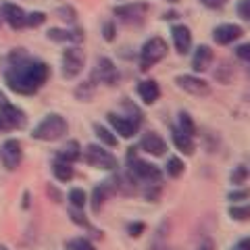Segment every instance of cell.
I'll return each instance as SVG.
<instances>
[{
    "label": "cell",
    "mask_w": 250,
    "mask_h": 250,
    "mask_svg": "<svg viewBox=\"0 0 250 250\" xmlns=\"http://www.w3.org/2000/svg\"><path fill=\"white\" fill-rule=\"evenodd\" d=\"M50 80V65L42 59H34L25 48H15L9 52L4 67V83L19 96H31L44 88Z\"/></svg>",
    "instance_id": "obj_1"
},
{
    "label": "cell",
    "mask_w": 250,
    "mask_h": 250,
    "mask_svg": "<svg viewBox=\"0 0 250 250\" xmlns=\"http://www.w3.org/2000/svg\"><path fill=\"white\" fill-rule=\"evenodd\" d=\"M69 134V123L61 113H48L31 129V138L38 142H59Z\"/></svg>",
    "instance_id": "obj_2"
},
{
    "label": "cell",
    "mask_w": 250,
    "mask_h": 250,
    "mask_svg": "<svg viewBox=\"0 0 250 250\" xmlns=\"http://www.w3.org/2000/svg\"><path fill=\"white\" fill-rule=\"evenodd\" d=\"M167 42L163 40L161 36H152L148 38V40L142 44V48H140V69L142 71H150L154 65H159V62L167 57Z\"/></svg>",
    "instance_id": "obj_3"
},
{
    "label": "cell",
    "mask_w": 250,
    "mask_h": 250,
    "mask_svg": "<svg viewBox=\"0 0 250 250\" xmlns=\"http://www.w3.org/2000/svg\"><path fill=\"white\" fill-rule=\"evenodd\" d=\"M82 156L90 167L100 169V171H117V167H119L117 156L111 150H106V146L103 144H88L85 150L82 152Z\"/></svg>",
    "instance_id": "obj_4"
},
{
    "label": "cell",
    "mask_w": 250,
    "mask_h": 250,
    "mask_svg": "<svg viewBox=\"0 0 250 250\" xmlns=\"http://www.w3.org/2000/svg\"><path fill=\"white\" fill-rule=\"evenodd\" d=\"M85 67V52L80 46H67L61 54V73L65 80H75Z\"/></svg>",
    "instance_id": "obj_5"
},
{
    "label": "cell",
    "mask_w": 250,
    "mask_h": 250,
    "mask_svg": "<svg viewBox=\"0 0 250 250\" xmlns=\"http://www.w3.org/2000/svg\"><path fill=\"white\" fill-rule=\"evenodd\" d=\"M127 171H131V175H134L140 184H150V182H161L163 179V171L159 165H154L150 161H144L140 159V156H131L127 159Z\"/></svg>",
    "instance_id": "obj_6"
},
{
    "label": "cell",
    "mask_w": 250,
    "mask_h": 250,
    "mask_svg": "<svg viewBox=\"0 0 250 250\" xmlns=\"http://www.w3.org/2000/svg\"><path fill=\"white\" fill-rule=\"evenodd\" d=\"M146 13H148L146 2H125V4H117L113 9L115 17L127 23V25H140L146 19Z\"/></svg>",
    "instance_id": "obj_7"
},
{
    "label": "cell",
    "mask_w": 250,
    "mask_h": 250,
    "mask_svg": "<svg viewBox=\"0 0 250 250\" xmlns=\"http://www.w3.org/2000/svg\"><path fill=\"white\" fill-rule=\"evenodd\" d=\"M0 161L6 171H17L23 163V146L17 138H9L4 140L0 146Z\"/></svg>",
    "instance_id": "obj_8"
},
{
    "label": "cell",
    "mask_w": 250,
    "mask_h": 250,
    "mask_svg": "<svg viewBox=\"0 0 250 250\" xmlns=\"http://www.w3.org/2000/svg\"><path fill=\"white\" fill-rule=\"evenodd\" d=\"M90 80L94 83H104V85H117L119 82V69H117L115 62L108 59V57H100L96 61V67H94V71L90 75Z\"/></svg>",
    "instance_id": "obj_9"
},
{
    "label": "cell",
    "mask_w": 250,
    "mask_h": 250,
    "mask_svg": "<svg viewBox=\"0 0 250 250\" xmlns=\"http://www.w3.org/2000/svg\"><path fill=\"white\" fill-rule=\"evenodd\" d=\"M106 121H108V125H111V129L115 131V136L117 138H125V140L134 138L140 131V125H142V123H138L136 119H131V117L119 115V113H108Z\"/></svg>",
    "instance_id": "obj_10"
},
{
    "label": "cell",
    "mask_w": 250,
    "mask_h": 250,
    "mask_svg": "<svg viewBox=\"0 0 250 250\" xmlns=\"http://www.w3.org/2000/svg\"><path fill=\"white\" fill-rule=\"evenodd\" d=\"M175 85L179 90H184L186 94L190 96H208L210 94V83L207 80H202L200 75H194V73H182L175 77Z\"/></svg>",
    "instance_id": "obj_11"
},
{
    "label": "cell",
    "mask_w": 250,
    "mask_h": 250,
    "mask_svg": "<svg viewBox=\"0 0 250 250\" xmlns=\"http://www.w3.org/2000/svg\"><path fill=\"white\" fill-rule=\"evenodd\" d=\"M46 38L57 44H75L80 46L85 40V34L82 27H50L46 31Z\"/></svg>",
    "instance_id": "obj_12"
},
{
    "label": "cell",
    "mask_w": 250,
    "mask_h": 250,
    "mask_svg": "<svg viewBox=\"0 0 250 250\" xmlns=\"http://www.w3.org/2000/svg\"><path fill=\"white\" fill-rule=\"evenodd\" d=\"M0 121H2V129H23L27 123V115L19 106L4 103L0 106Z\"/></svg>",
    "instance_id": "obj_13"
},
{
    "label": "cell",
    "mask_w": 250,
    "mask_h": 250,
    "mask_svg": "<svg viewBox=\"0 0 250 250\" xmlns=\"http://www.w3.org/2000/svg\"><path fill=\"white\" fill-rule=\"evenodd\" d=\"M242 36H244V29L236 25V23H221V25H217L213 29V40L221 46H229L233 42H238Z\"/></svg>",
    "instance_id": "obj_14"
},
{
    "label": "cell",
    "mask_w": 250,
    "mask_h": 250,
    "mask_svg": "<svg viewBox=\"0 0 250 250\" xmlns=\"http://www.w3.org/2000/svg\"><path fill=\"white\" fill-rule=\"evenodd\" d=\"M0 15H2L4 23H9V27L17 29V31L25 27V17H27V13L23 11L19 4H15V2H4L2 6H0Z\"/></svg>",
    "instance_id": "obj_15"
},
{
    "label": "cell",
    "mask_w": 250,
    "mask_h": 250,
    "mask_svg": "<svg viewBox=\"0 0 250 250\" xmlns=\"http://www.w3.org/2000/svg\"><path fill=\"white\" fill-rule=\"evenodd\" d=\"M140 148L152 156H165L167 142L163 140L161 134H156V131H146V134H142V138H140Z\"/></svg>",
    "instance_id": "obj_16"
},
{
    "label": "cell",
    "mask_w": 250,
    "mask_h": 250,
    "mask_svg": "<svg viewBox=\"0 0 250 250\" xmlns=\"http://www.w3.org/2000/svg\"><path fill=\"white\" fill-rule=\"evenodd\" d=\"M171 40H173V46L179 54H188L192 50V31L184 23H177V25L171 27Z\"/></svg>",
    "instance_id": "obj_17"
},
{
    "label": "cell",
    "mask_w": 250,
    "mask_h": 250,
    "mask_svg": "<svg viewBox=\"0 0 250 250\" xmlns=\"http://www.w3.org/2000/svg\"><path fill=\"white\" fill-rule=\"evenodd\" d=\"M213 59H215L213 48H210L208 44H200L198 48L194 50V54H192V69H194V73L208 71V67L213 65Z\"/></svg>",
    "instance_id": "obj_18"
},
{
    "label": "cell",
    "mask_w": 250,
    "mask_h": 250,
    "mask_svg": "<svg viewBox=\"0 0 250 250\" xmlns=\"http://www.w3.org/2000/svg\"><path fill=\"white\" fill-rule=\"evenodd\" d=\"M169 238H171V221L169 219H163V221L156 225V229L152 233V240L148 244V250H165L169 244Z\"/></svg>",
    "instance_id": "obj_19"
},
{
    "label": "cell",
    "mask_w": 250,
    "mask_h": 250,
    "mask_svg": "<svg viewBox=\"0 0 250 250\" xmlns=\"http://www.w3.org/2000/svg\"><path fill=\"white\" fill-rule=\"evenodd\" d=\"M108 196H113V188L111 184H108V179H104V182H100L98 186H94V190H92V196L88 198L90 200V205H92V213H100L104 207V202L108 200Z\"/></svg>",
    "instance_id": "obj_20"
},
{
    "label": "cell",
    "mask_w": 250,
    "mask_h": 250,
    "mask_svg": "<svg viewBox=\"0 0 250 250\" xmlns=\"http://www.w3.org/2000/svg\"><path fill=\"white\" fill-rule=\"evenodd\" d=\"M138 96L144 104H154L161 98V85L154 80H142L138 83Z\"/></svg>",
    "instance_id": "obj_21"
},
{
    "label": "cell",
    "mask_w": 250,
    "mask_h": 250,
    "mask_svg": "<svg viewBox=\"0 0 250 250\" xmlns=\"http://www.w3.org/2000/svg\"><path fill=\"white\" fill-rule=\"evenodd\" d=\"M82 152H83V148H82V144L77 142V140H67V144H62L57 150V156H54V159L71 163L73 165V163H77L82 159Z\"/></svg>",
    "instance_id": "obj_22"
},
{
    "label": "cell",
    "mask_w": 250,
    "mask_h": 250,
    "mask_svg": "<svg viewBox=\"0 0 250 250\" xmlns=\"http://www.w3.org/2000/svg\"><path fill=\"white\" fill-rule=\"evenodd\" d=\"M171 140H173V146H175L182 154H186V156H192V154H194V150H196L194 138L186 136L184 131H179L177 127H171Z\"/></svg>",
    "instance_id": "obj_23"
},
{
    "label": "cell",
    "mask_w": 250,
    "mask_h": 250,
    "mask_svg": "<svg viewBox=\"0 0 250 250\" xmlns=\"http://www.w3.org/2000/svg\"><path fill=\"white\" fill-rule=\"evenodd\" d=\"M52 177L57 179L59 184H69L75 177V169H73L71 163H65V161L54 159L52 161Z\"/></svg>",
    "instance_id": "obj_24"
},
{
    "label": "cell",
    "mask_w": 250,
    "mask_h": 250,
    "mask_svg": "<svg viewBox=\"0 0 250 250\" xmlns=\"http://www.w3.org/2000/svg\"><path fill=\"white\" fill-rule=\"evenodd\" d=\"M92 129H94V134H96L98 138V142L106 146V148H115L117 144H119V138L115 136V131L111 127H106V125H100V123H94L92 125Z\"/></svg>",
    "instance_id": "obj_25"
},
{
    "label": "cell",
    "mask_w": 250,
    "mask_h": 250,
    "mask_svg": "<svg viewBox=\"0 0 250 250\" xmlns=\"http://www.w3.org/2000/svg\"><path fill=\"white\" fill-rule=\"evenodd\" d=\"M228 217L231 221L248 223L250 221V202H231L228 208Z\"/></svg>",
    "instance_id": "obj_26"
},
{
    "label": "cell",
    "mask_w": 250,
    "mask_h": 250,
    "mask_svg": "<svg viewBox=\"0 0 250 250\" xmlns=\"http://www.w3.org/2000/svg\"><path fill=\"white\" fill-rule=\"evenodd\" d=\"M177 129L184 131V134L190 136V138L196 136V123H194L190 113H179L177 115Z\"/></svg>",
    "instance_id": "obj_27"
},
{
    "label": "cell",
    "mask_w": 250,
    "mask_h": 250,
    "mask_svg": "<svg viewBox=\"0 0 250 250\" xmlns=\"http://www.w3.org/2000/svg\"><path fill=\"white\" fill-rule=\"evenodd\" d=\"M184 171H186L184 161L179 159V156H169L167 163H165V173H167L169 177L177 179V177H182V175H184Z\"/></svg>",
    "instance_id": "obj_28"
},
{
    "label": "cell",
    "mask_w": 250,
    "mask_h": 250,
    "mask_svg": "<svg viewBox=\"0 0 250 250\" xmlns=\"http://www.w3.org/2000/svg\"><path fill=\"white\" fill-rule=\"evenodd\" d=\"M67 200H69V207L73 208H83L88 205V194H85L82 188H71L67 194Z\"/></svg>",
    "instance_id": "obj_29"
},
{
    "label": "cell",
    "mask_w": 250,
    "mask_h": 250,
    "mask_svg": "<svg viewBox=\"0 0 250 250\" xmlns=\"http://www.w3.org/2000/svg\"><path fill=\"white\" fill-rule=\"evenodd\" d=\"M94 90H96V83H94L92 80L83 82V83H80L75 88V98L82 100V103H90L92 96H94Z\"/></svg>",
    "instance_id": "obj_30"
},
{
    "label": "cell",
    "mask_w": 250,
    "mask_h": 250,
    "mask_svg": "<svg viewBox=\"0 0 250 250\" xmlns=\"http://www.w3.org/2000/svg\"><path fill=\"white\" fill-rule=\"evenodd\" d=\"M144 198L148 202H159L161 200V194H163V184L161 182H150V184H144Z\"/></svg>",
    "instance_id": "obj_31"
},
{
    "label": "cell",
    "mask_w": 250,
    "mask_h": 250,
    "mask_svg": "<svg viewBox=\"0 0 250 250\" xmlns=\"http://www.w3.org/2000/svg\"><path fill=\"white\" fill-rule=\"evenodd\" d=\"M65 250H96V246L92 244V240L77 236V238H71L65 242Z\"/></svg>",
    "instance_id": "obj_32"
},
{
    "label": "cell",
    "mask_w": 250,
    "mask_h": 250,
    "mask_svg": "<svg viewBox=\"0 0 250 250\" xmlns=\"http://www.w3.org/2000/svg\"><path fill=\"white\" fill-rule=\"evenodd\" d=\"M57 17L62 21V23H67V25H75L77 23V11L73 9L71 4H62L57 9Z\"/></svg>",
    "instance_id": "obj_33"
},
{
    "label": "cell",
    "mask_w": 250,
    "mask_h": 250,
    "mask_svg": "<svg viewBox=\"0 0 250 250\" xmlns=\"http://www.w3.org/2000/svg\"><path fill=\"white\" fill-rule=\"evenodd\" d=\"M248 175H250V171H248L246 165H236L231 169V173H229V184L231 186H244Z\"/></svg>",
    "instance_id": "obj_34"
},
{
    "label": "cell",
    "mask_w": 250,
    "mask_h": 250,
    "mask_svg": "<svg viewBox=\"0 0 250 250\" xmlns=\"http://www.w3.org/2000/svg\"><path fill=\"white\" fill-rule=\"evenodd\" d=\"M69 219H71L75 225H80V228L92 229V223L88 221V217L83 215V208H73V207H69Z\"/></svg>",
    "instance_id": "obj_35"
},
{
    "label": "cell",
    "mask_w": 250,
    "mask_h": 250,
    "mask_svg": "<svg viewBox=\"0 0 250 250\" xmlns=\"http://www.w3.org/2000/svg\"><path fill=\"white\" fill-rule=\"evenodd\" d=\"M46 19H48V15L44 11H31L25 17V27H40L46 23Z\"/></svg>",
    "instance_id": "obj_36"
},
{
    "label": "cell",
    "mask_w": 250,
    "mask_h": 250,
    "mask_svg": "<svg viewBox=\"0 0 250 250\" xmlns=\"http://www.w3.org/2000/svg\"><path fill=\"white\" fill-rule=\"evenodd\" d=\"M228 200L229 202H246L250 200V190L242 186H233V190L228 192Z\"/></svg>",
    "instance_id": "obj_37"
},
{
    "label": "cell",
    "mask_w": 250,
    "mask_h": 250,
    "mask_svg": "<svg viewBox=\"0 0 250 250\" xmlns=\"http://www.w3.org/2000/svg\"><path fill=\"white\" fill-rule=\"evenodd\" d=\"M123 108H125V115L131 117V119H136L138 123H142V121H144V115H142V111H140V108H138L134 103H129L127 98L123 100Z\"/></svg>",
    "instance_id": "obj_38"
},
{
    "label": "cell",
    "mask_w": 250,
    "mask_h": 250,
    "mask_svg": "<svg viewBox=\"0 0 250 250\" xmlns=\"http://www.w3.org/2000/svg\"><path fill=\"white\" fill-rule=\"evenodd\" d=\"M103 38H104V42H115L117 40V25H115L113 19L103 23Z\"/></svg>",
    "instance_id": "obj_39"
},
{
    "label": "cell",
    "mask_w": 250,
    "mask_h": 250,
    "mask_svg": "<svg viewBox=\"0 0 250 250\" xmlns=\"http://www.w3.org/2000/svg\"><path fill=\"white\" fill-rule=\"evenodd\" d=\"M144 231H146V223H144V221H131V223L127 225V236L134 238V240L142 236Z\"/></svg>",
    "instance_id": "obj_40"
},
{
    "label": "cell",
    "mask_w": 250,
    "mask_h": 250,
    "mask_svg": "<svg viewBox=\"0 0 250 250\" xmlns=\"http://www.w3.org/2000/svg\"><path fill=\"white\" fill-rule=\"evenodd\" d=\"M236 13H238L240 19L250 21V0H240L236 4Z\"/></svg>",
    "instance_id": "obj_41"
},
{
    "label": "cell",
    "mask_w": 250,
    "mask_h": 250,
    "mask_svg": "<svg viewBox=\"0 0 250 250\" xmlns=\"http://www.w3.org/2000/svg\"><path fill=\"white\" fill-rule=\"evenodd\" d=\"M236 57L244 62H250V42H244V44H238L236 46Z\"/></svg>",
    "instance_id": "obj_42"
},
{
    "label": "cell",
    "mask_w": 250,
    "mask_h": 250,
    "mask_svg": "<svg viewBox=\"0 0 250 250\" xmlns=\"http://www.w3.org/2000/svg\"><path fill=\"white\" fill-rule=\"evenodd\" d=\"M198 2L202 6H207V9H210V11H219L228 4V0H198Z\"/></svg>",
    "instance_id": "obj_43"
},
{
    "label": "cell",
    "mask_w": 250,
    "mask_h": 250,
    "mask_svg": "<svg viewBox=\"0 0 250 250\" xmlns=\"http://www.w3.org/2000/svg\"><path fill=\"white\" fill-rule=\"evenodd\" d=\"M46 192H48V196H50L52 202H61V200H62V194H61V190H57V188H54V184H48Z\"/></svg>",
    "instance_id": "obj_44"
},
{
    "label": "cell",
    "mask_w": 250,
    "mask_h": 250,
    "mask_svg": "<svg viewBox=\"0 0 250 250\" xmlns=\"http://www.w3.org/2000/svg\"><path fill=\"white\" fill-rule=\"evenodd\" d=\"M196 250H217V244H215V240L205 238V240H200V244L196 246Z\"/></svg>",
    "instance_id": "obj_45"
},
{
    "label": "cell",
    "mask_w": 250,
    "mask_h": 250,
    "mask_svg": "<svg viewBox=\"0 0 250 250\" xmlns=\"http://www.w3.org/2000/svg\"><path fill=\"white\" fill-rule=\"evenodd\" d=\"M231 250H250V238H242L231 246Z\"/></svg>",
    "instance_id": "obj_46"
},
{
    "label": "cell",
    "mask_w": 250,
    "mask_h": 250,
    "mask_svg": "<svg viewBox=\"0 0 250 250\" xmlns=\"http://www.w3.org/2000/svg\"><path fill=\"white\" fill-rule=\"evenodd\" d=\"M23 208H29V192L23 194Z\"/></svg>",
    "instance_id": "obj_47"
},
{
    "label": "cell",
    "mask_w": 250,
    "mask_h": 250,
    "mask_svg": "<svg viewBox=\"0 0 250 250\" xmlns=\"http://www.w3.org/2000/svg\"><path fill=\"white\" fill-rule=\"evenodd\" d=\"M4 103H9V100H6V96H4V92H2V90H0V106H2Z\"/></svg>",
    "instance_id": "obj_48"
},
{
    "label": "cell",
    "mask_w": 250,
    "mask_h": 250,
    "mask_svg": "<svg viewBox=\"0 0 250 250\" xmlns=\"http://www.w3.org/2000/svg\"><path fill=\"white\" fill-rule=\"evenodd\" d=\"M165 2H169V4H175V2H179V0H165Z\"/></svg>",
    "instance_id": "obj_49"
},
{
    "label": "cell",
    "mask_w": 250,
    "mask_h": 250,
    "mask_svg": "<svg viewBox=\"0 0 250 250\" xmlns=\"http://www.w3.org/2000/svg\"><path fill=\"white\" fill-rule=\"evenodd\" d=\"M165 250H175V248H173V246H167V248H165Z\"/></svg>",
    "instance_id": "obj_50"
},
{
    "label": "cell",
    "mask_w": 250,
    "mask_h": 250,
    "mask_svg": "<svg viewBox=\"0 0 250 250\" xmlns=\"http://www.w3.org/2000/svg\"><path fill=\"white\" fill-rule=\"evenodd\" d=\"M0 131H2V121H0Z\"/></svg>",
    "instance_id": "obj_51"
},
{
    "label": "cell",
    "mask_w": 250,
    "mask_h": 250,
    "mask_svg": "<svg viewBox=\"0 0 250 250\" xmlns=\"http://www.w3.org/2000/svg\"><path fill=\"white\" fill-rule=\"evenodd\" d=\"M248 75H250V69H248Z\"/></svg>",
    "instance_id": "obj_52"
}]
</instances>
